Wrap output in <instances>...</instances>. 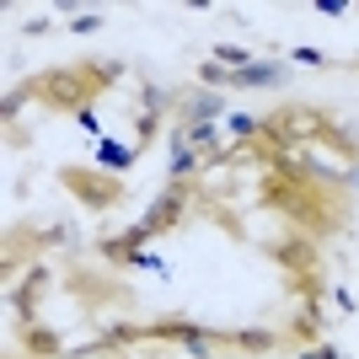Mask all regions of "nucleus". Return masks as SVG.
<instances>
[{
    "instance_id": "1",
    "label": "nucleus",
    "mask_w": 359,
    "mask_h": 359,
    "mask_svg": "<svg viewBox=\"0 0 359 359\" xmlns=\"http://www.w3.org/2000/svg\"><path fill=\"white\" fill-rule=\"evenodd\" d=\"M60 182L81 198V204H86V210H118L123 194H129V188H123V177H107L102 166H65Z\"/></svg>"
},
{
    "instance_id": "2",
    "label": "nucleus",
    "mask_w": 359,
    "mask_h": 359,
    "mask_svg": "<svg viewBox=\"0 0 359 359\" xmlns=\"http://www.w3.org/2000/svg\"><path fill=\"white\" fill-rule=\"evenodd\" d=\"M32 91H43L54 107H75V113H86L97 86L86 81V70H43L38 81H32Z\"/></svg>"
},
{
    "instance_id": "3",
    "label": "nucleus",
    "mask_w": 359,
    "mask_h": 359,
    "mask_svg": "<svg viewBox=\"0 0 359 359\" xmlns=\"http://www.w3.org/2000/svg\"><path fill=\"white\" fill-rule=\"evenodd\" d=\"M188 204H194V188H188V182H166L161 194L150 198V210L140 215V231H145V236H166V231L188 215Z\"/></svg>"
},
{
    "instance_id": "4",
    "label": "nucleus",
    "mask_w": 359,
    "mask_h": 359,
    "mask_svg": "<svg viewBox=\"0 0 359 359\" xmlns=\"http://www.w3.org/2000/svg\"><path fill=\"white\" fill-rule=\"evenodd\" d=\"M285 81H290V65H279V60H252L247 70H231L236 91H263V86H285Z\"/></svg>"
},
{
    "instance_id": "5",
    "label": "nucleus",
    "mask_w": 359,
    "mask_h": 359,
    "mask_svg": "<svg viewBox=\"0 0 359 359\" xmlns=\"http://www.w3.org/2000/svg\"><path fill=\"white\" fill-rule=\"evenodd\" d=\"M225 107H231V102H225L220 91H194V97L182 102V118H188V123H215Z\"/></svg>"
},
{
    "instance_id": "6",
    "label": "nucleus",
    "mask_w": 359,
    "mask_h": 359,
    "mask_svg": "<svg viewBox=\"0 0 359 359\" xmlns=\"http://www.w3.org/2000/svg\"><path fill=\"white\" fill-rule=\"evenodd\" d=\"M135 156H140V150H123L118 145V140H97V166H102V172H107V166H113V177H118V172H129V166H135Z\"/></svg>"
},
{
    "instance_id": "7",
    "label": "nucleus",
    "mask_w": 359,
    "mask_h": 359,
    "mask_svg": "<svg viewBox=\"0 0 359 359\" xmlns=\"http://www.w3.org/2000/svg\"><path fill=\"white\" fill-rule=\"evenodd\" d=\"M22 348H27L32 359H54V354H65L60 338H54V332H43V327H27V332H22Z\"/></svg>"
},
{
    "instance_id": "8",
    "label": "nucleus",
    "mask_w": 359,
    "mask_h": 359,
    "mask_svg": "<svg viewBox=\"0 0 359 359\" xmlns=\"http://www.w3.org/2000/svg\"><path fill=\"white\" fill-rule=\"evenodd\" d=\"M194 166H198V150L188 145L182 135H172V182H182L188 172H194Z\"/></svg>"
},
{
    "instance_id": "9",
    "label": "nucleus",
    "mask_w": 359,
    "mask_h": 359,
    "mask_svg": "<svg viewBox=\"0 0 359 359\" xmlns=\"http://www.w3.org/2000/svg\"><path fill=\"white\" fill-rule=\"evenodd\" d=\"M269 252L279 257L285 269H306V263H311V241H279V247H269Z\"/></svg>"
},
{
    "instance_id": "10",
    "label": "nucleus",
    "mask_w": 359,
    "mask_h": 359,
    "mask_svg": "<svg viewBox=\"0 0 359 359\" xmlns=\"http://www.w3.org/2000/svg\"><path fill=\"white\" fill-rule=\"evenodd\" d=\"M215 338H225V344L247 348V354H263V348H273V332H215Z\"/></svg>"
},
{
    "instance_id": "11",
    "label": "nucleus",
    "mask_w": 359,
    "mask_h": 359,
    "mask_svg": "<svg viewBox=\"0 0 359 359\" xmlns=\"http://www.w3.org/2000/svg\"><path fill=\"white\" fill-rule=\"evenodd\" d=\"M86 81H91V86H113V81H123V65L118 60H91L86 65Z\"/></svg>"
},
{
    "instance_id": "12",
    "label": "nucleus",
    "mask_w": 359,
    "mask_h": 359,
    "mask_svg": "<svg viewBox=\"0 0 359 359\" xmlns=\"http://www.w3.org/2000/svg\"><path fill=\"white\" fill-rule=\"evenodd\" d=\"M225 129H231L236 140H257V135H263V118H252V113H231Z\"/></svg>"
},
{
    "instance_id": "13",
    "label": "nucleus",
    "mask_w": 359,
    "mask_h": 359,
    "mask_svg": "<svg viewBox=\"0 0 359 359\" xmlns=\"http://www.w3.org/2000/svg\"><path fill=\"white\" fill-rule=\"evenodd\" d=\"M27 97H32V86H27V81H22V86H11V91H6V102H0V118L11 123L16 113H22V102H27Z\"/></svg>"
},
{
    "instance_id": "14",
    "label": "nucleus",
    "mask_w": 359,
    "mask_h": 359,
    "mask_svg": "<svg viewBox=\"0 0 359 359\" xmlns=\"http://www.w3.org/2000/svg\"><path fill=\"white\" fill-rule=\"evenodd\" d=\"M215 60L231 65V70H247V65H252V54H247V48H236V43H215Z\"/></svg>"
},
{
    "instance_id": "15",
    "label": "nucleus",
    "mask_w": 359,
    "mask_h": 359,
    "mask_svg": "<svg viewBox=\"0 0 359 359\" xmlns=\"http://www.w3.org/2000/svg\"><path fill=\"white\" fill-rule=\"evenodd\" d=\"M198 81H204V86H231V70H225V65L220 60H210V65H198Z\"/></svg>"
},
{
    "instance_id": "16",
    "label": "nucleus",
    "mask_w": 359,
    "mask_h": 359,
    "mask_svg": "<svg viewBox=\"0 0 359 359\" xmlns=\"http://www.w3.org/2000/svg\"><path fill=\"white\" fill-rule=\"evenodd\" d=\"M182 140H188V145H198V150H210V145H215V129H210V123H188V129H182Z\"/></svg>"
},
{
    "instance_id": "17",
    "label": "nucleus",
    "mask_w": 359,
    "mask_h": 359,
    "mask_svg": "<svg viewBox=\"0 0 359 359\" xmlns=\"http://www.w3.org/2000/svg\"><path fill=\"white\" fill-rule=\"evenodd\" d=\"M102 22H107L102 11H81V16H75V22H70V32H81V38H86V32H97V27H102Z\"/></svg>"
},
{
    "instance_id": "18",
    "label": "nucleus",
    "mask_w": 359,
    "mask_h": 359,
    "mask_svg": "<svg viewBox=\"0 0 359 359\" xmlns=\"http://www.w3.org/2000/svg\"><path fill=\"white\" fill-rule=\"evenodd\" d=\"M161 129V113H140V123H135V135H140V145H150V135Z\"/></svg>"
},
{
    "instance_id": "19",
    "label": "nucleus",
    "mask_w": 359,
    "mask_h": 359,
    "mask_svg": "<svg viewBox=\"0 0 359 359\" xmlns=\"http://www.w3.org/2000/svg\"><path fill=\"white\" fill-rule=\"evenodd\" d=\"M43 241H48V247H70V241H75V225H48Z\"/></svg>"
},
{
    "instance_id": "20",
    "label": "nucleus",
    "mask_w": 359,
    "mask_h": 359,
    "mask_svg": "<svg viewBox=\"0 0 359 359\" xmlns=\"http://www.w3.org/2000/svg\"><path fill=\"white\" fill-rule=\"evenodd\" d=\"M129 269H150V273H161V257H156V252H135V257H129Z\"/></svg>"
},
{
    "instance_id": "21",
    "label": "nucleus",
    "mask_w": 359,
    "mask_h": 359,
    "mask_svg": "<svg viewBox=\"0 0 359 359\" xmlns=\"http://www.w3.org/2000/svg\"><path fill=\"white\" fill-rule=\"evenodd\" d=\"M300 359H344V354H338V348H332V344H316V348H306V354H300Z\"/></svg>"
},
{
    "instance_id": "22",
    "label": "nucleus",
    "mask_w": 359,
    "mask_h": 359,
    "mask_svg": "<svg viewBox=\"0 0 359 359\" xmlns=\"http://www.w3.org/2000/svg\"><path fill=\"white\" fill-rule=\"evenodd\" d=\"M316 11H322V16H344L348 0H316Z\"/></svg>"
},
{
    "instance_id": "23",
    "label": "nucleus",
    "mask_w": 359,
    "mask_h": 359,
    "mask_svg": "<svg viewBox=\"0 0 359 359\" xmlns=\"http://www.w3.org/2000/svg\"><path fill=\"white\" fill-rule=\"evenodd\" d=\"M295 60H300V65H327V54H316V48L300 43V48H295Z\"/></svg>"
}]
</instances>
